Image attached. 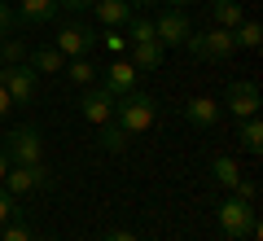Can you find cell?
I'll return each mask as SVG.
<instances>
[{"label": "cell", "mask_w": 263, "mask_h": 241, "mask_svg": "<svg viewBox=\"0 0 263 241\" xmlns=\"http://www.w3.org/2000/svg\"><path fill=\"white\" fill-rule=\"evenodd\" d=\"M154 119H158V101H154L149 92H141V88H132V92H123L119 101H114V123H119L127 136L149 132Z\"/></svg>", "instance_id": "6da1fadb"}, {"label": "cell", "mask_w": 263, "mask_h": 241, "mask_svg": "<svg viewBox=\"0 0 263 241\" xmlns=\"http://www.w3.org/2000/svg\"><path fill=\"white\" fill-rule=\"evenodd\" d=\"M0 149L9 154V167H40L44 162V136H40L35 123H22V127H9Z\"/></svg>", "instance_id": "7a4b0ae2"}, {"label": "cell", "mask_w": 263, "mask_h": 241, "mask_svg": "<svg viewBox=\"0 0 263 241\" xmlns=\"http://www.w3.org/2000/svg\"><path fill=\"white\" fill-rule=\"evenodd\" d=\"M215 219H219V228H224L228 241H233V237H250V241H259V215H254V206H246L241 197L228 193L224 202L215 206Z\"/></svg>", "instance_id": "3957f363"}, {"label": "cell", "mask_w": 263, "mask_h": 241, "mask_svg": "<svg viewBox=\"0 0 263 241\" xmlns=\"http://www.w3.org/2000/svg\"><path fill=\"white\" fill-rule=\"evenodd\" d=\"M184 48L193 57H206V62H228V57L237 53V40H233V31H224V27H206V31H189Z\"/></svg>", "instance_id": "277c9868"}, {"label": "cell", "mask_w": 263, "mask_h": 241, "mask_svg": "<svg viewBox=\"0 0 263 241\" xmlns=\"http://www.w3.org/2000/svg\"><path fill=\"white\" fill-rule=\"evenodd\" d=\"M53 48L66 57V62H70V57H88V53L97 48V31L84 27V22H66V27H57Z\"/></svg>", "instance_id": "5b68a950"}, {"label": "cell", "mask_w": 263, "mask_h": 241, "mask_svg": "<svg viewBox=\"0 0 263 241\" xmlns=\"http://www.w3.org/2000/svg\"><path fill=\"white\" fill-rule=\"evenodd\" d=\"M224 105L233 119H250V114H259V84L254 79H233V84L224 88Z\"/></svg>", "instance_id": "8992f818"}, {"label": "cell", "mask_w": 263, "mask_h": 241, "mask_svg": "<svg viewBox=\"0 0 263 241\" xmlns=\"http://www.w3.org/2000/svg\"><path fill=\"white\" fill-rule=\"evenodd\" d=\"M0 84L13 97V105H27V101H35V92H40V75L22 62V66H5V70H0Z\"/></svg>", "instance_id": "52a82bcc"}, {"label": "cell", "mask_w": 263, "mask_h": 241, "mask_svg": "<svg viewBox=\"0 0 263 241\" xmlns=\"http://www.w3.org/2000/svg\"><path fill=\"white\" fill-rule=\"evenodd\" d=\"M5 189H9L13 197H27V193H44V189H53V171L40 162V167H9V176H5Z\"/></svg>", "instance_id": "ba28073f"}, {"label": "cell", "mask_w": 263, "mask_h": 241, "mask_svg": "<svg viewBox=\"0 0 263 241\" xmlns=\"http://www.w3.org/2000/svg\"><path fill=\"white\" fill-rule=\"evenodd\" d=\"M189 31H193V22H189V13H184V9H162L158 18H154V35H158V44H162V48L184 44Z\"/></svg>", "instance_id": "9c48e42d"}, {"label": "cell", "mask_w": 263, "mask_h": 241, "mask_svg": "<svg viewBox=\"0 0 263 241\" xmlns=\"http://www.w3.org/2000/svg\"><path fill=\"white\" fill-rule=\"evenodd\" d=\"M79 114H84L92 127H105V123H114V97L105 92L101 84H92L84 97H79Z\"/></svg>", "instance_id": "30bf717a"}, {"label": "cell", "mask_w": 263, "mask_h": 241, "mask_svg": "<svg viewBox=\"0 0 263 241\" xmlns=\"http://www.w3.org/2000/svg\"><path fill=\"white\" fill-rule=\"evenodd\" d=\"M180 114H184V123L193 132H211L219 123V114H224V105H219L215 97H193V101L180 105Z\"/></svg>", "instance_id": "8fae6325"}, {"label": "cell", "mask_w": 263, "mask_h": 241, "mask_svg": "<svg viewBox=\"0 0 263 241\" xmlns=\"http://www.w3.org/2000/svg\"><path fill=\"white\" fill-rule=\"evenodd\" d=\"M136 79H141V70H136V66L127 62V57H114V62L105 66V79H101V88L114 97V101H119L123 92H132V88H136Z\"/></svg>", "instance_id": "7c38bea8"}, {"label": "cell", "mask_w": 263, "mask_h": 241, "mask_svg": "<svg viewBox=\"0 0 263 241\" xmlns=\"http://www.w3.org/2000/svg\"><path fill=\"white\" fill-rule=\"evenodd\" d=\"M18 27H48V22H57V13H62V5L57 0H18Z\"/></svg>", "instance_id": "4fadbf2b"}, {"label": "cell", "mask_w": 263, "mask_h": 241, "mask_svg": "<svg viewBox=\"0 0 263 241\" xmlns=\"http://www.w3.org/2000/svg\"><path fill=\"white\" fill-rule=\"evenodd\" d=\"M92 9H97V22H101L105 31H123L132 22V13H136L127 0H92Z\"/></svg>", "instance_id": "5bb4252c"}, {"label": "cell", "mask_w": 263, "mask_h": 241, "mask_svg": "<svg viewBox=\"0 0 263 241\" xmlns=\"http://www.w3.org/2000/svg\"><path fill=\"white\" fill-rule=\"evenodd\" d=\"M162 62H167V48H162L158 40H141V44H132V66H136V70H158Z\"/></svg>", "instance_id": "9a60e30c"}, {"label": "cell", "mask_w": 263, "mask_h": 241, "mask_svg": "<svg viewBox=\"0 0 263 241\" xmlns=\"http://www.w3.org/2000/svg\"><path fill=\"white\" fill-rule=\"evenodd\" d=\"M27 66H31L35 75H62V70H66V57L57 53L53 44H48V48H35V53H27Z\"/></svg>", "instance_id": "2e32d148"}, {"label": "cell", "mask_w": 263, "mask_h": 241, "mask_svg": "<svg viewBox=\"0 0 263 241\" xmlns=\"http://www.w3.org/2000/svg\"><path fill=\"white\" fill-rule=\"evenodd\" d=\"M211 18H215V27L237 31V27L246 22V13H241V0H211Z\"/></svg>", "instance_id": "e0dca14e"}, {"label": "cell", "mask_w": 263, "mask_h": 241, "mask_svg": "<svg viewBox=\"0 0 263 241\" xmlns=\"http://www.w3.org/2000/svg\"><path fill=\"white\" fill-rule=\"evenodd\" d=\"M211 176L219 180V189H228V193H233V189H237V180H241V171H237V158H228V154L211 158Z\"/></svg>", "instance_id": "ac0fdd59"}, {"label": "cell", "mask_w": 263, "mask_h": 241, "mask_svg": "<svg viewBox=\"0 0 263 241\" xmlns=\"http://www.w3.org/2000/svg\"><path fill=\"white\" fill-rule=\"evenodd\" d=\"M66 75H70V84H79V88H92L97 84L92 57H70V62H66Z\"/></svg>", "instance_id": "d6986e66"}, {"label": "cell", "mask_w": 263, "mask_h": 241, "mask_svg": "<svg viewBox=\"0 0 263 241\" xmlns=\"http://www.w3.org/2000/svg\"><path fill=\"white\" fill-rule=\"evenodd\" d=\"M237 140H241V149H250V154H263V123H259V114L241 119V132H237Z\"/></svg>", "instance_id": "ffe728a7"}, {"label": "cell", "mask_w": 263, "mask_h": 241, "mask_svg": "<svg viewBox=\"0 0 263 241\" xmlns=\"http://www.w3.org/2000/svg\"><path fill=\"white\" fill-rule=\"evenodd\" d=\"M127 140H132V136L119 127V123H105V127H101V149H105V154H123Z\"/></svg>", "instance_id": "44dd1931"}, {"label": "cell", "mask_w": 263, "mask_h": 241, "mask_svg": "<svg viewBox=\"0 0 263 241\" xmlns=\"http://www.w3.org/2000/svg\"><path fill=\"white\" fill-rule=\"evenodd\" d=\"M0 57H5V66H22L27 62V44L18 35H0Z\"/></svg>", "instance_id": "7402d4cb"}, {"label": "cell", "mask_w": 263, "mask_h": 241, "mask_svg": "<svg viewBox=\"0 0 263 241\" xmlns=\"http://www.w3.org/2000/svg\"><path fill=\"white\" fill-rule=\"evenodd\" d=\"M0 241H35L27 215H18V219H9V224H0Z\"/></svg>", "instance_id": "603a6c76"}, {"label": "cell", "mask_w": 263, "mask_h": 241, "mask_svg": "<svg viewBox=\"0 0 263 241\" xmlns=\"http://www.w3.org/2000/svg\"><path fill=\"white\" fill-rule=\"evenodd\" d=\"M233 40H237V48H259V44H263V27H259V22H250V18H246L241 27L233 31Z\"/></svg>", "instance_id": "cb8c5ba5"}, {"label": "cell", "mask_w": 263, "mask_h": 241, "mask_svg": "<svg viewBox=\"0 0 263 241\" xmlns=\"http://www.w3.org/2000/svg\"><path fill=\"white\" fill-rule=\"evenodd\" d=\"M127 31H132V44H141V40H158V35H154V18H145V13H132Z\"/></svg>", "instance_id": "d4e9b609"}, {"label": "cell", "mask_w": 263, "mask_h": 241, "mask_svg": "<svg viewBox=\"0 0 263 241\" xmlns=\"http://www.w3.org/2000/svg\"><path fill=\"white\" fill-rule=\"evenodd\" d=\"M18 215H27V211H22V202H18V197H13V193H9L5 184H0V224L18 219Z\"/></svg>", "instance_id": "484cf974"}, {"label": "cell", "mask_w": 263, "mask_h": 241, "mask_svg": "<svg viewBox=\"0 0 263 241\" xmlns=\"http://www.w3.org/2000/svg\"><path fill=\"white\" fill-rule=\"evenodd\" d=\"M233 197H241L246 206H254V197H259V184H254V180H246V176H241V180H237V189H233Z\"/></svg>", "instance_id": "4316f807"}, {"label": "cell", "mask_w": 263, "mask_h": 241, "mask_svg": "<svg viewBox=\"0 0 263 241\" xmlns=\"http://www.w3.org/2000/svg\"><path fill=\"white\" fill-rule=\"evenodd\" d=\"M101 44H105V53H114V57H123V53H127V40H123L119 31H105V35H101Z\"/></svg>", "instance_id": "83f0119b"}, {"label": "cell", "mask_w": 263, "mask_h": 241, "mask_svg": "<svg viewBox=\"0 0 263 241\" xmlns=\"http://www.w3.org/2000/svg\"><path fill=\"white\" fill-rule=\"evenodd\" d=\"M13 31H18V13L0 0V35H13Z\"/></svg>", "instance_id": "f1b7e54d"}, {"label": "cell", "mask_w": 263, "mask_h": 241, "mask_svg": "<svg viewBox=\"0 0 263 241\" xmlns=\"http://www.w3.org/2000/svg\"><path fill=\"white\" fill-rule=\"evenodd\" d=\"M101 241H141V237H136L132 228H110V232H105Z\"/></svg>", "instance_id": "f546056e"}, {"label": "cell", "mask_w": 263, "mask_h": 241, "mask_svg": "<svg viewBox=\"0 0 263 241\" xmlns=\"http://www.w3.org/2000/svg\"><path fill=\"white\" fill-rule=\"evenodd\" d=\"M9 110H13V97H9V92H5V84H0V123L9 119Z\"/></svg>", "instance_id": "4dcf8cb0"}, {"label": "cell", "mask_w": 263, "mask_h": 241, "mask_svg": "<svg viewBox=\"0 0 263 241\" xmlns=\"http://www.w3.org/2000/svg\"><path fill=\"white\" fill-rule=\"evenodd\" d=\"M62 9H92V0H57Z\"/></svg>", "instance_id": "1f68e13d"}, {"label": "cell", "mask_w": 263, "mask_h": 241, "mask_svg": "<svg viewBox=\"0 0 263 241\" xmlns=\"http://www.w3.org/2000/svg\"><path fill=\"white\" fill-rule=\"evenodd\" d=\"M5 176H9V154L0 149V184H5Z\"/></svg>", "instance_id": "d6a6232c"}, {"label": "cell", "mask_w": 263, "mask_h": 241, "mask_svg": "<svg viewBox=\"0 0 263 241\" xmlns=\"http://www.w3.org/2000/svg\"><path fill=\"white\" fill-rule=\"evenodd\" d=\"M127 5H132V9H136V13H141V9H154L158 0H127Z\"/></svg>", "instance_id": "836d02e7"}, {"label": "cell", "mask_w": 263, "mask_h": 241, "mask_svg": "<svg viewBox=\"0 0 263 241\" xmlns=\"http://www.w3.org/2000/svg\"><path fill=\"white\" fill-rule=\"evenodd\" d=\"M171 9H189V5H197V0H167Z\"/></svg>", "instance_id": "e575fe53"}, {"label": "cell", "mask_w": 263, "mask_h": 241, "mask_svg": "<svg viewBox=\"0 0 263 241\" xmlns=\"http://www.w3.org/2000/svg\"><path fill=\"white\" fill-rule=\"evenodd\" d=\"M35 241H57V237H35Z\"/></svg>", "instance_id": "d590c367"}, {"label": "cell", "mask_w": 263, "mask_h": 241, "mask_svg": "<svg viewBox=\"0 0 263 241\" xmlns=\"http://www.w3.org/2000/svg\"><path fill=\"white\" fill-rule=\"evenodd\" d=\"M233 241H250V237H233Z\"/></svg>", "instance_id": "8d00e7d4"}, {"label": "cell", "mask_w": 263, "mask_h": 241, "mask_svg": "<svg viewBox=\"0 0 263 241\" xmlns=\"http://www.w3.org/2000/svg\"><path fill=\"white\" fill-rule=\"evenodd\" d=\"M0 70H5V57H0Z\"/></svg>", "instance_id": "74e56055"}]
</instances>
